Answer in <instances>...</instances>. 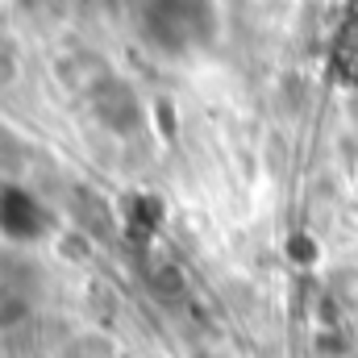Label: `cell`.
Returning a JSON list of instances; mask_svg holds the SVG:
<instances>
[{"instance_id":"7a4b0ae2","label":"cell","mask_w":358,"mask_h":358,"mask_svg":"<svg viewBox=\"0 0 358 358\" xmlns=\"http://www.w3.org/2000/svg\"><path fill=\"white\" fill-rule=\"evenodd\" d=\"M355 121H358V96H355Z\"/></svg>"},{"instance_id":"6da1fadb","label":"cell","mask_w":358,"mask_h":358,"mask_svg":"<svg viewBox=\"0 0 358 358\" xmlns=\"http://www.w3.org/2000/svg\"><path fill=\"white\" fill-rule=\"evenodd\" d=\"M63 358H117V342H113L108 334L84 329V334H76V338L63 346Z\"/></svg>"}]
</instances>
